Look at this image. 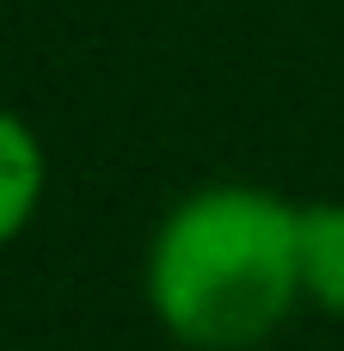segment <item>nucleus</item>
I'll list each match as a JSON object with an SVG mask.
<instances>
[{
	"mask_svg": "<svg viewBox=\"0 0 344 351\" xmlns=\"http://www.w3.org/2000/svg\"><path fill=\"white\" fill-rule=\"evenodd\" d=\"M295 253H302V302L344 321V204H302L295 222Z\"/></svg>",
	"mask_w": 344,
	"mask_h": 351,
	"instance_id": "3",
	"label": "nucleus"
},
{
	"mask_svg": "<svg viewBox=\"0 0 344 351\" xmlns=\"http://www.w3.org/2000/svg\"><path fill=\"white\" fill-rule=\"evenodd\" d=\"M43 191H49V154H43L37 130L0 105V247H12L31 228Z\"/></svg>",
	"mask_w": 344,
	"mask_h": 351,
	"instance_id": "2",
	"label": "nucleus"
},
{
	"mask_svg": "<svg viewBox=\"0 0 344 351\" xmlns=\"http://www.w3.org/2000/svg\"><path fill=\"white\" fill-rule=\"evenodd\" d=\"M302 210L265 185H203L178 197L142 265L154 321L191 351H246L302 308Z\"/></svg>",
	"mask_w": 344,
	"mask_h": 351,
	"instance_id": "1",
	"label": "nucleus"
}]
</instances>
